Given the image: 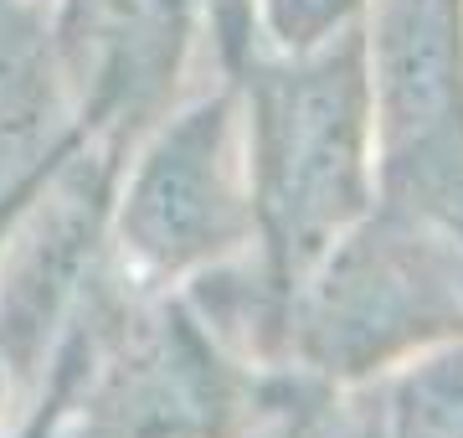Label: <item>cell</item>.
Here are the masks:
<instances>
[{
  "label": "cell",
  "instance_id": "6da1fadb",
  "mask_svg": "<svg viewBox=\"0 0 463 438\" xmlns=\"http://www.w3.org/2000/svg\"><path fill=\"white\" fill-rule=\"evenodd\" d=\"M227 78L237 88L248 155V258L273 304H283L319 253L376 202V129L361 21H340L304 47H273L258 36Z\"/></svg>",
  "mask_w": 463,
  "mask_h": 438
},
{
  "label": "cell",
  "instance_id": "7a4b0ae2",
  "mask_svg": "<svg viewBox=\"0 0 463 438\" xmlns=\"http://www.w3.org/2000/svg\"><path fill=\"white\" fill-rule=\"evenodd\" d=\"M458 336L463 233L392 196L365 206L279 304V361L330 382H376Z\"/></svg>",
  "mask_w": 463,
  "mask_h": 438
},
{
  "label": "cell",
  "instance_id": "3957f363",
  "mask_svg": "<svg viewBox=\"0 0 463 438\" xmlns=\"http://www.w3.org/2000/svg\"><path fill=\"white\" fill-rule=\"evenodd\" d=\"M252 253L242 109L232 78L185 93L118 166L109 258L145 289H185L196 273Z\"/></svg>",
  "mask_w": 463,
  "mask_h": 438
},
{
  "label": "cell",
  "instance_id": "277c9868",
  "mask_svg": "<svg viewBox=\"0 0 463 438\" xmlns=\"http://www.w3.org/2000/svg\"><path fill=\"white\" fill-rule=\"evenodd\" d=\"M376 196L463 233V0L361 5Z\"/></svg>",
  "mask_w": 463,
  "mask_h": 438
},
{
  "label": "cell",
  "instance_id": "5b68a950",
  "mask_svg": "<svg viewBox=\"0 0 463 438\" xmlns=\"http://www.w3.org/2000/svg\"><path fill=\"white\" fill-rule=\"evenodd\" d=\"M52 42L72 129L114 166L191 93L212 62L206 0H52Z\"/></svg>",
  "mask_w": 463,
  "mask_h": 438
},
{
  "label": "cell",
  "instance_id": "8992f818",
  "mask_svg": "<svg viewBox=\"0 0 463 438\" xmlns=\"http://www.w3.org/2000/svg\"><path fill=\"white\" fill-rule=\"evenodd\" d=\"M114 181V160L78 139L0 248V367L11 387V418L32 397L52 340L109 248Z\"/></svg>",
  "mask_w": 463,
  "mask_h": 438
},
{
  "label": "cell",
  "instance_id": "52a82bcc",
  "mask_svg": "<svg viewBox=\"0 0 463 438\" xmlns=\"http://www.w3.org/2000/svg\"><path fill=\"white\" fill-rule=\"evenodd\" d=\"M72 135L52 0H0V186Z\"/></svg>",
  "mask_w": 463,
  "mask_h": 438
},
{
  "label": "cell",
  "instance_id": "ba28073f",
  "mask_svg": "<svg viewBox=\"0 0 463 438\" xmlns=\"http://www.w3.org/2000/svg\"><path fill=\"white\" fill-rule=\"evenodd\" d=\"M227 438H381L376 382H330L304 367H252Z\"/></svg>",
  "mask_w": 463,
  "mask_h": 438
},
{
  "label": "cell",
  "instance_id": "9c48e42d",
  "mask_svg": "<svg viewBox=\"0 0 463 438\" xmlns=\"http://www.w3.org/2000/svg\"><path fill=\"white\" fill-rule=\"evenodd\" d=\"M381 438H463V336L376 376Z\"/></svg>",
  "mask_w": 463,
  "mask_h": 438
},
{
  "label": "cell",
  "instance_id": "30bf717a",
  "mask_svg": "<svg viewBox=\"0 0 463 438\" xmlns=\"http://www.w3.org/2000/svg\"><path fill=\"white\" fill-rule=\"evenodd\" d=\"M361 5L365 0H258V32L273 47H304L340 21L361 16Z\"/></svg>",
  "mask_w": 463,
  "mask_h": 438
},
{
  "label": "cell",
  "instance_id": "8fae6325",
  "mask_svg": "<svg viewBox=\"0 0 463 438\" xmlns=\"http://www.w3.org/2000/svg\"><path fill=\"white\" fill-rule=\"evenodd\" d=\"M78 139H83V135L72 129V135H67L62 145H57V150L47 155V160H36L32 170H21L16 181H5V186H0V248H5V237H11V227L21 222V212H26V206L36 202V191H42V186L52 181V170L62 166V160H67V150H72Z\"/></svg>",
  "mask_w": 463,
  "mask_h": 438
}]
</instances>
